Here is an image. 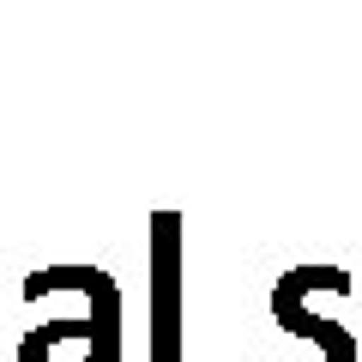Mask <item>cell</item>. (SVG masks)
I'll return each mask as SVG.
<instances>
[{"mask_svg":"<svg viewBox=\"0 0 362 362\" xmlns=\"http://www.w3.org/2000/svg\"><path fill=\"white\" fill-rule=\"evenodd\" d=\"M85 314L42 320L18 338V362H121V290L103 266H61Z\"/></svg>","mask_w":362,"mask_h":362,"instance_id":"6da1fadb","label":"cell"},{"mask_svg":"<svg viewBox=\"0 0 362 362\" xmlns=\"http://www.w3.org/2000/svg\"><path fill=\"white\" fill-rule=\"evenodd\" d=\"M326 290H350V272L344 266H296V272H284V278L272 284V320L314 344L308 362H356V332L314 308V296H326Z\"/></svg>","mask_w":362,"mask_h":362,"instance_id":"7a4b0ae2","label":"cell"},{"mask_svg":"<svg viewBox=\"0 0 362 362\" xmlns=\"http://www.w3.org/2000/svg\"><path fill=\"white\" fill-rule=\"evenodd\" d=\"M151 362H181V218H151Z\"/></svg>","mask_w":362,"mask_h":362,"instance_id":"3957f363","label":"cell"}]
</instances>
